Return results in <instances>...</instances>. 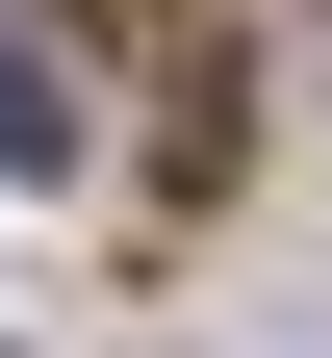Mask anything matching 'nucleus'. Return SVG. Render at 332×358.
Here are the masks:
<instances>
[{
	"label": "nucleus",
	"instance_id": "nucleus-1",
	"mask_svg": "<svg viewBox=\"0 0 332 358\" xmlns=\"http://www.w3.org/2000/svg\"><path fill=\"white\" fill-rule=\"evenodd\" d=\"M103 154V103H77V26L52 0H0V179H77Z\"/></svg>",
	"mask_w": 332,
	"mask_h": 358
}]
</instances>
